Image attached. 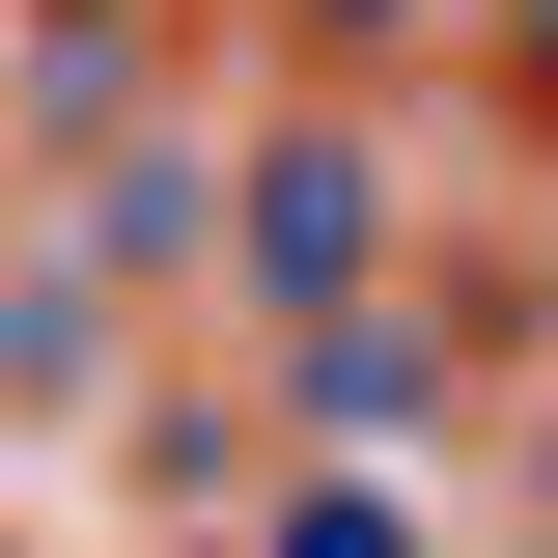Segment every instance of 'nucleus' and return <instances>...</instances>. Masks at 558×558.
<instances>
[{"label": "nucleus", "instance_id": "obj_2", "mask_svg": "<svg viewBox=\"0 0 558 558\" xmlns=\"http://www.w3.org/2000/svg\"><path fill=\"white\" fill-rule=\"evenodd\" d=\"M391 28H418V0H391Z\"/></svg>", "mask_w": 558, "mask_h": 558}, {"label": "nucleus", "instance_id": "obj_1", "mask_svg": "<svg viewBox=\"0 0 558 558\" xmlns=\"http://www.w3.org/2000/svg\"><path fill=\"white\" fill-rule=\"evenodd\" d=\"M279 558H418V531H363V502H307V531H279Z\"/></svg>", "mask_w": 558, "mask_h": 558}]
</instances>
